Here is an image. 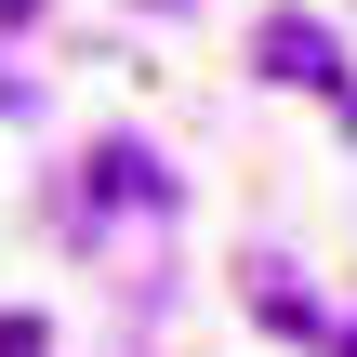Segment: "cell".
I'll list each match as a JSON object with an SVG mask.
<instances>
[{
	"label": "cell",
	"mask_w": 357,
	"mask_h": 357,
	"mask_svg": "<svg viewBox=\"0 0 357 357\" xmlns=\"http://www.w3.org/2000/svg\"><path fill=\"white\" fill-rule=\"evenodd\" d=\"M265 79H291V93H331L357 119V79H344V53H331V26H305V13H278L265 26Z\"/></svg>",
	"instance_id": "1"
},
{
	"label": "cell",
	"mask_w": 357,
	"mask_h": 357,
	"mask_svg": "<svg viewBox=\"0 0 357 357\" xmlns=\"http://www.w3.org/2000/svg\"><path fill=\"white\" fill-rule=\"evenodd\" d=\"M0 357H53V331L40 318H0Z\"/></svg>",
	"instance_id": "3"
},
{
	"label": "cell",
	"mask_w": 357,
	"mask_h": 357,
	"mask_svg": "<svg viewBox=\"0 0 357 357\" xmlns=\"http://www.w3.org/2000/svg\"><path fill=\"white\" fill-rule=\"evenodd\" d=\"M26 13H40V0H0V26H26Z\"/></svg>",
	"instance_id": "4"
},
{
	"label": "cell",
	"mask_w": 357,
	"mask_h": 357,
	"mask_svg": "<svg viewBox=\"0 0 357 357\" xmlns=\"http://www.w3.org/2000/svg\"><path fill=\"white\" fill-rule=\"evenodd\" d=\"M93 199H172V185L146 172V146H106V159H93Z\"/></svg>",
	"instance_id": "2"
}]
</instances>
